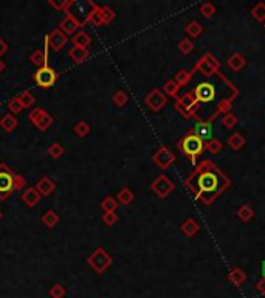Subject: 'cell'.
Masks as SVG:
<instances>
[{"mask_svg":"<svg viewBox=\"0 0 265 298\" xmlns=\"http://www.w3.org/2000/svg\"><path fill=\"white\" fill-rule=\"evenodd\" d=\"M185 185L203 204L209 205L213 204L216 196L221 194L230 185V180L214 166L211 160H203L194 173L186 179Z\"/></svg>","mask_w":265,"mask_h":298,"instance_id":"cell-1","label":"cell"},{"mask_svg":"<svg viewBox=\"0 0 265 298\" xmlns=\"http://www.w3.org/2000/svg\"><path fill=\"white\" fill-rule=\"evenodd\" d=\"M26 186V179L21 174H16L14 171L0 163V201H6L14 191H22Z\"/></svg>","mask_w":265,"mask_h":298,"instance_id":"cell-2","label":"cell"},{"mask_svg":"<svg viewBox=\"0 0 265 298\" xmlns=\"http://www.w3.org/2000/svg\"><path fill=\"white\" fill-rule=\"evenodd\" d=\"M177 146L196 165L197 163V157L202 154L203 149H205V141L200 140L194 132H191V134H186L185 137L177 143Z\"/></svg>","mask_w":265,"mask_h":298,"instance_id":"cell-3","label":"cell"},{"mask_svg":"<svg viewBox=\"0 0 265 298\" xmlns=\"http://www.w3.org/2000/svg\"><path fill=\"white\" fill-rule=\"evenodd\" d=\"M112 263H113L112 256L109 255L106 249H103V247L95 249L92 253H90V256L87 258V264L92 267L93 272L98 275H103L106 270L112 266Z\"/></svg>","mask_w":265,"mask_h":298,"instance_id":"cell-4","label":"cell"},{"mask_svg":"<svg viewBox=\"0 0 265 298\" xmlns=\"http://www.w3.org/2000/svg\"><path fill=\"white\" fill-rule=\"evenodd\" d=\"M28 120L33 123L34 128L41 132H45L47 129H50L54 123V118L50 115V112L47 109H44V107H34V109L28 114Z\"/></svg>","mask_w":265,"mask_h":298,"instance_id":"cell-5","label":"cell"},{"mask_svg":"<svg viewBox=\"0 0 265 298\" xmlns=\"http://www.w3.org/2000/svg\"><path fill=\"white\" fill-rule=\"evenodd\" d=\"M176 109L185 116V118H191L196 115V111H199V103L196 99L194 92H186L183 96L177 98L176 101Z\"/></svg>","mask_w":265,"mask_h":298,"instance_id":"cell-6","label":"cell"},{"mask_svg":"<svg viewBox=\"0 0 265 298\" xmlns=\"http://www.w3.org/2000/svg\"><path fill=\"white\" fill-rule=\"evenodd\" d=\"M33 81L36 84H38L41 89H50L53 87L54 84H56L58 81V73L56 70H54L53 67L50 66H45L42 69H38L36 70V73L33 75Z\"/></svg>","mask_w":265,"mask_h":298,"instance_id":"cell-7","label":"cell"},{"mask_svg":"<svg viewBox=\"0 0 265 298\" xmlns=\"http://www.w3.org/2000/svg\"><path fill=\"white\" fill-rule=\"evenodd\" d=\"M219 69H221V62H219V59H216L211 53H206L205 56H202L196 62L194 69L191 71H193V73L200 71L203 76H213Z\"/></svg>","mask_w":265,"mask_h":298,"instance_id":"cell-8","label":"cell"},{"mask_svg":"<svg viewBox=\"0 0 265 298\" xmlns=\"http://www.w3.org/2000/svg\"><path fill=\"white\" fill-rule=\"evenodd\" d=\"M151 189L152 191L157 194L160 199H166L174 189H176V185H174V182L172 180L168 177V176H164V174H161V176H158L157 179L154 180V182L151 183Z\"/></svg>","mask_w":265,"mask_h":298,"instance_id":"cell-9","label":"cell"},{"mask_svg":"<svg viewBox=\"0 0 265 298\" xmlns=\"http://www.w3.org/2000/svg\"><path fill=\"white\" fill-rule=\"evenodd\" d=\"M144 104L148 106L152 112H160L163 107L168 104V96L164 95L160 89H152L151 92L144 96Z\"/></svg>","mask_w":265,"mask_h":298,"instance_id":"cell-10","label":"cell"},{"mask_svg":"<svg viewBox=\"0 0 265 298\" xmlns=\"http://www.w3.org/2000/svg\"><path fill=\"white\" fill-rule=\"evenodd\" d=\"M152 161L160 169H168L171 168L174 161H176V156H174V152H171L166 146H161L152 154Z\"/></svg>","mask_w":265,"mask_h":298,"instance_id":"cell-11","label":"cell"},{"mask_svg":"<svg viewBox=\"0 0 265 298\" xmlns=\"http://www.w3.org/2000/svg\"><path fill=\"white\" fill-rule=\"evenodd\" d=\"M194 95L197 103H209L213 101L216 96V87L211 83H200L196 89H194Z\"/></svg>","mask_w":265,"mask_h":298,"instance_id":"cell-12","label":"cell"},{"mask_svg":"<svg viewBox=\"0 0 265 298\" xmlns=\"http://www.w3.org/2000/svg\"><path fill=\"white\" fill-rule=\"evenodd\" d=\"M81 26H84V21H79L78 17L75 14L71 13H67L66 14V19H62L59 22V26L58 28L64 33V34H75L78 28H81Z\"/></svg>","mask_w":265,"mask_h":298,"instance_id":"cell-13","label":"cell"},{"mask_svg":"<svg viewBox=\"0 0 265 298\" xmlns=\"http://www.w3.org/2000/svg\"><path fill=\"white\" fill-rule=\"evenodd\" d=\"M47 39H48V45L53 48V51H61L67 45V42L70 41L68 36L64 34L59 28H54L51 33H48Z\"/></svg>","mask_w":265,"mask_h":298,"instance_id":"cell-14","label":"cell"},{"mask_svg":"<svg viewBox=\"0 0 265 298\" xmlns=\"http://www.w3.org/2000/svg\"><path fill=\"white\" fill-rule=\"evenodd\" d=\"M48 47H50V45H48V39H47V36H45V48H44V50L38 48V50H34V51L31 53V55H30L31 64H34L38 69H42V67H45V66H48V53H47Z\"/></svg>","mask_w":265,"mask_h":298,"instance_id":"cell-15","label":"cell"},{"mask_svg":"<svg viewBox=\"0 0 265 298\" xmlns=\"http://www.w3.org/2000/svg\"><path fill=\"white\" fill-rule=\"evenodd\" d=\"M88 5L92 6V10L88 11L87 17L84 19V23H92L93 26H101L104 25V19H103V6L96 5L92 0H88Z\"/></svg>","mask_w":265,"mask_h":298,"instance_id":"cell-16","label":"cell"},{"mask_svg":"<svg viewBox=\"0 0 265 298\" xmlns=\"http://www.w3.org/2000/svg\"><path fill=\"white\" fill-rule=\"evenodd\" d=\"M21 199H22V202H23L26 206H30V208H33V206H36V205H38V204L41 202L42 196L38 193V189H36L34 186H30V188H26L25 191L22 193Z\"/></svg>","mask_w":265,"mask_h":298,"instance_id":"cell-17","label":"cell"},{"mask_svg":"<svg viewBox=\"0 0 265 298\" xmlns=\"http://www.w3.org/2000/svg\"><path fill=\"white\" fill-rule=\"evenodd\" d=\"M71 44L73 47H81V48H88L90 45H92V38H90V34L84 30H79L76 31L75 34L71 36Z\"/></svg>","mask_w":265,"mask_h":298,"instance_id":"cell-18","label":"cell"},{"mask_svg":"<svg viewBox=\"0 0 265 298\" xmlns=\"http://www.w3.org/2000/svg\"><path fill=\"white\" fill-rule=\"evenodd\" d=\"M194 134L200 140L203 141H209L211 140V135H213V126H211V121H199L196 124V129H194Z\"/></svg>","mask_w":265,"mask_h":298,"instance_id":"cell-19","label":"cell"},{"mask_svg":"<svg viewBox=\"0 0 265 298\" xmlns=\"http://www.w3.org/2000/svg\"><path fill=\"white\" fill-rule=\"evenodd\" d=\"M34 188L38 189V193L41 196H50L54 191V189H56V182L51 180L50 177H42L39 182L36 183Z\"/></svg>","mask_w":265,"mask_h":298,"instance_id":"cell-20","label":"cell"},{"mask_svg":"<svg viewBox=\"0 0 265 298\" xmlns=\"http://www.w3.org/2000/svg\"><path fill=\"white\" fill-rule=\"evenodd\" d=\"M180 230H181V233H183L186 238H193V236H196V234L199 233V230H200V224H199L196 219L189 218V219L183 221V224H181Z\"/></svg>","mask_w":265,"mask_h":298,"instance_id":"cell-21","label":"cell"},{"mask_svg":"<svg viewBox=\"0 0 265 298\" xmlns=\"http://www.w3.org/2000/svg\"><path fill=\"white\" fill-rule=\"evenodd\" d=\"M228 281H230L234 287H241L246 281V274L242 269L234 267L230 270V274H228Z\"/></svg>","mask_w":265,"mask_h":298,"instance_id":"cell-22","label":"cell"},{"mask_svg":"<svg viewBox=\"0 0 265 298\" xmlns=\"http://www.w3.org/2000/svg\"><path fill=\"white\" fill-rule=\"evenodd\" d=\"M90 55L88 48H81V47H71L68 50V58L75 62V64H82L84 61H87Z\"/></svg>","mask_w":265,"mask_h":298,"instance_id":"cell-23","label":"cell"},{"mask_svg":"<svg viewBox=\"0 0 265 298\" xmlns=\"http://www.w3.org/2000/svg\"><path fill=\"white\" fill-rule=\"evenodd\" d=\"M226 64H228V67H230L231 70L241 71L246 66V59H245L243 55H241V53H233V55L228 58Z\"/></svg>","mask_w":265,"mask_h":298,"instance_id":"cell-24","label":"cell"},{"mask_svg":"<svg viewBox=\"0 0 265 298\" xmlns=\"http://www.w3.org/2000/svg\"><path fill=\"white\" fill-rule=\"evenodd\" d=\"M17 124H19V121H17V118H16L14 115H11V114H5L2 118H0V128H2L5 132L16 131Z\"/></svg>","mask_w":265,"mask_h":298,"instance_id":"cell-25","label":"cell"},{"mask_svg":"<svg viewBox=\"0 0 265 298\" xmlns=\"http://www.w3.org/2000/svg\"><path fill=\"white\" fill-rule=\"evenodd\" d=\"M115 199H116L118 204H120V205H131V204L133 202L135 196H133V193L131 191V188L123 186L120 191H118V194H116Z\"/></svg>","mask_w":265,"mask_h":298,"instance_id":"cell-26","label":"cell"},{"mask_svg":"<svg viewBox=\"0 0 265 298\" xmlns=\"http://www.w3.org/2000/svg\"><path fill=\"white\" fill-rule=\"evenodd\" d=\"M228 146H230L233 151H241L243 146H245V143H246V140H245V137L242 134H239V132H234L233 135L230 138H228Z\"/></svg>","mask_w":265,"mask_h":298,"instance_id":"cell-27","label":"cell"},{"mask_svg":"<svg viewBox=\"0 0 265 298\" xmlns=\"http://www.w3.org/2000/svg\"><path fill=\"white\" fill-rule=\"evenodd\" d=\"M41 221H42V224L45 225V227L53 229L54 225L59 222V216H58V213L54 211V210H47V211L42 214Z\"/></svg>","mask_w":265,"mask_h":298,"instance_id":"cell-28","label":"cell"},{"mask_svg":"<svg viewBox=\"0 0 265 298\" xmlns=\"http://www.w3.org/2000/svg\"><path fill=\"white\" fill-rule=\"evenodd\" d=\"M193 75H194V73H193V71H191V70L181 69V70L177 71L176 76H174V81H176L178 87H183V86H186V84L189 83L191 78H193Z\"/></svg>","mask_w":265,"mask_h":298,"instance_id":"cell-29","label":"cell"},{"mask_svg":"<svg viewBox=\"0 0 265 298\" xmlns=\"http://www.w3.org/2000/svg\"><path fill=\"white\" fill-rule=\"evenodd\" d=\"M185 33L189 36V38L196 39V38H199V36L203 33V25L200 23V22H197V21H193V22H189V23L186 25Z\"/></svg>","mask_w":265,"mask_h":298,"instance_id":"cell-30","label":"cell"},{"mask_svg":"<svg viewBox=\"0 0 265 298\" xmlns=\"http://www.w3.org/2000/svg\"><path fill=\"white\" fill-rule=\"evenodd\" d=\"M17 98H19V101H21L23 109H30V107H33L34 103H36V98H34V95L30 92V90H23V92H21L19 95H17Z\"/></svg>","mask_w":265,"mask_h":298,"instance_id":"cell-31","label":"cell"},{"mask_svg":"<svg viewBox=\"0 0 265 298\" xmlns=\"http://www.w3.org/2000/svg\"><path fill=\"white\" fill-rule=\"evenodd\" d=\"M237 218L242 222H250L254 218V210L251 208V205H248V204L242 205L241 208L237 210Z\"/></svg>","mask_w":265,"mask_h":298,"instance_id":"cell-32","label":"cell"},{"mask_svg":"<svg viewBox=\"0 0 265 298\" xmlns=\"http://www.w3.org/2000/svg\"><path fill=\"white\" fill-rule=\"evenodd\" d=\"M118 201L115 197H112V196H106L104 199H103V202H101V208L104 210V213H110V211H116V208H118Z\"/></svg>","mask_w":265,"mask_h":298,"instance_id":"cell-33","label":"cell"},{"mask_svg":"<svg viewBox=\"0 0 265 298\" xmlns=\"http://www.w3.org/2000/svg\"><path fill=\"white\" fill-rule=\"evenodd\" d=\"M112 101L116 107H124L127 104V101H129V95H127L124 90H116V92L113 93L112 96Z\"/></svg>","mask_w":265,"mask_h":298,"instance_id":"cell-34","label":"cell"},{"mask_svg":"<svg viewBox=\"0 0 265 298\" xmlns=\"http://www.w3.org/2000/svg\"><path fill=\"white\" fill-rule=\"evenodd\" d=\"M178 90H180V87L177 86V83L174 79L166 81L164 86H163V93L166 95V96H174V98H176L177 93H178Z\"/></svg>","mask_w":265,"mask_h":298,"instance_id":"cell-35","label":"cell"},{"mask_svg":"<svg viewBox=\"0 0 265 298\" xmlns=\"http://www.w3.org/2000/svg\"><path fill=\"white\" fill-rule=\"evenodd\" d=\"M73 132H75L78 137L84 138V137H87V135L90 134V124L87 121H78L75 124V128H73Z\"/></svg>","mask_w":265,"mask_h":298,"instance_id":"cell-36","label":"cell"},{"mask_svg":"<svg viewBox=\"0 0 265 298\" xmlns=\"http://www.w3.org/2000/svg\"><path fill=\"white\" fill-rule=\"evenodd\" d=\"M251 16H253L258 22H264V21H265V3H264V2L256 3V5L251 8Z\"/></svg>","mask_w":265,"mask_h":298,"instance_id":"cell-37","label":"cell"},{"mask_svg":"<svg viewBox=\"0 0 265 298\" xmlns=\"http://www.w3.org/2000/svg\"><path fill=\"white\" fill-rule=\"evenodd\" d=\"M64 154H66V148H64L61 143H53V144H50V148H48V156H50V157L59 159V157H62Z\"/></svg>","mask_w":265,"mask_h":298,"instance_id":"cell-38","label":"cell"},{"mask_svg":"<svg viewBox=\"0 0 265 298\" xmlns=\"http://www.w3.org/2000/svg\"><path fill=\"white\" fill-rule=\"evenodd\" d=\"M8 111H10V114L14 115V116L23 111V107H22V104H21V101H19V98L13 96L10 101H8Z\"/></svg>","mask_w":265,"mask_h":298,"instance_id":"cell-39","label":"cell"},{"mask_svg":"<svg viewBox=\"0 0 265 298\" xmlns=\"http://www.w3.org/2000/svg\"><path fill=\"white\" fill-rule=\"evenodd\" d=\"M48 294H50V297L51 298H64L67 295V291H66V287H64L62 284H53L51 287H50V291H48Z\"/></svg>","mask_w":265,"mask_h":298,"instance_id":"cell-40","label":"cell"},{"mask_svg":"<svg viewBox=\"0 0 265 298\" xmlns=\"http://www.w3.org/2000/svg\"><path fill=\"white\" fill-rule=\"evenodd\" d=\"M178 50H180V53H183V55H189V53L194 50V42L189 38L181 39L178 42Z\"/></svg>","mask_w":265,"mask_h":298,"instance_id":"cell-41","label":"cell"},{"mask_svg":"<svg viewBox=\"0 0 265 298\" xmlns=\"http://www.w3.org/2000/svg\"><path fill=\"white\" fill-rule=\"evenodd\" d=\"M222 124H223V128H226V129H233L234 126L237 124V116L233 112L225 114L222 116Z\"/></svg>","mask_w":265,"mask_h":298,"instance_id":"cell-42","label":"cell"},{"mask_svg":"<svg viewBox=\"0 0 265 298\" xmlns=\"http://www.w3.org/2000/svg\"><path fill=\"white\" fill-rule=\"evenodd\" d=\"M200 14H202L205 19H211V17L216 14V6L211 2H206L200 6Z\"/></svg>","mask_w":265,"mask_h":298,"instance_id":"cell-43","label":"cell"},{"mask_svg":"<svg viewBox=\"0 0 265 298\" xmlns=\"http://www.w3.org/2000/svg\"><path fill=\"white\" fill-rule=\"evenodd\" d=\"M205 148L211 152V154H219V152L222 151V141H219L217 138H211L205 143Z\"/></svg>","mask_w":265,"mask_h":298,"instance_id":"cell-44","label":"cell"},{"mask_svg":"<svg viewBox=\"0 0 265 298\" xmlns=\"http://www.w3.org/2000/svg\"><path fill=\"white\" fill-rule=\"evenodd\" d=\"M115 17H116V13H115L109 5H104V6H103V19H104V25L112 23V22L115 21Z\"/></svg>","mask_w":265,"mask_h":298,"instance_id":"cell-45","label":"cell"},{"mask_svg":"<svg viewBox=\"0 0 265 298\" xmlns=\"http://www.w3.org/2000/svg\"><path fill=\"white\" fill-rule=\"evenodd\" d=\"M101 219H103V222L107 225V227H112V225H115L118 222V219H120V218H118V214L115 211H110V213H104Z\"/></svg>","mask_w":265,"mask_h":298,"instance_id":"cell-46","label":"cell"},{"mask_svg":"<svg viewBox=\"0 0 265 298\" xmlns=\"http://www.w3.org/2000/svg\"><path fill=\"white\" fill-rule=\"evenodd\" d=\"M51 8H54L56 11H64L68 5V0H64V2H54V0H48L47 2Z\"/></svg>","mask_w":265,"mask_h":298,"instance_id":"cell-47","label":"cell"},{"mask_svg":"<svg viewBox=\"0 0 265 298\" xmlns=\"http://www.w3.org/2000/svg\"><path fill=\"white\" fill-rule=\"evenodd\" d=\"M256 289H258V292H259V294L265 295V276H262V278L259 279L258 284H256Z\"/></svg>","mask_w":265,"mask_h":298,"instance_id":"cell-48","label":"cell"},{"mask_svg":"<svg viewBox=\"0 0 265 298\" xmlns=\"http://www.w3.org/2000/svg\"><path fill=\"white\" fill-rule=\"evenodd\" d=\"M8 51V44L0 38V59H2V56L5 55V53Z\"/></svg>","mask_w":265,"mask_h":298,"instance_id":"cell-49","label":"cell"},{"mask_svg":"<svg viewBox=\"0 0 265 298\" xmlns=\"http://www.w3.org/2000/svg\"><path fill=\"white\" fill-rule=\"evenodd\" d=\"M5 69H6V64H5V62H3L2 59H0V75L3 73V71H5Z\"/></svg>","mask_w":265,"mask_h":298,"instance_id":"cell-50","label":"cell"},{"mask_svg":"<svg viewBox=\"0 0 265 298\" xmlns=\"http://www.w3.org/2000/svg\"><path fill=\"white\" fill-rule=\"evenodd\" d=\"M264 276H265V264H264Z\"/></svg>","mask_w":265,"mask_h":298,"instance_id":"cell-51","label":"cell"},{"mask_svg":"<svg viewBox=\"0 0 265 298\" xmlns=\"http://www.w3.org/2000/svg\"><path fill=\"white\" fill-rule=\"evenodd\" d=\"M0 219H2V213H0Z\"/></svg>","mask_w":265,"mask_h":298,"instance_id":"cell-52","label":"cell"}]
</instances>
